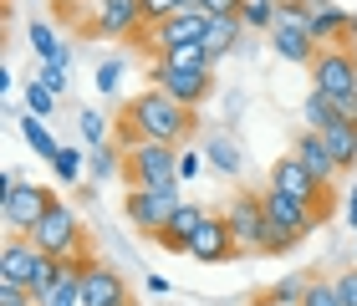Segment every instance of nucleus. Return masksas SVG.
<instances>
[{
    "label": "nucleus",
    "mask_w": 357,
    "mask_h": 306,
    "mask_svg": "<svg viewBox=\"0 0 357 306\" xmlns=\"http://www.w3.org/2000/svg\"><path fill=\"white\" fill-rule=\"evenodd\" d=\"M204 215H209L204 204H194V199H184V204H178L174 215H169V224H164V230H158L153 240H158V245H164V250H184V255H189V240L199 235V224H204Z\"/></svg>",
    "instance_id": "dca6fc26"
},
{
    "label": "nucleus",
    "mask_w": 357,
    "mask_h": 306,
    "mask_svg": "<svg viewBox=\"0 0 357 306\" xmlns=\"http://www.w3.org/2000/svg\"><path fill=\"white\" fill-rule=\"evenodd\" d=\"M321 143L332 148V158L342 164V174H352V169H357V123H347V118L327 123V128H321Z\"/></svg>",
    "instance_id": "6ab92c4d"
},
{
    "label": "nucleus",
    "mask_w": 357,
    "mask_h": 306,
    "mask_svg": "<svg viewBox=\"0 0 357 306\" xmlns=\"http://www.w3.org/2000/svg\"><path fill=\"white\" fill-rule=\"evenodd\" d=\"M52 189L46 184H26V179H15L6 189V199H0V220H6V230L10 235H31V224H36L46 209H52Z\"/></svg>",
    "instance_id": "9d476101"
},
{
    "label": "nucleus",
    "mask_w": 357,
    "mask_h": 306,
    "mask_svg": "<svg viewBox=\"0 0 357 306\" xmlns=\"http://www.w3.org/2000/svg\"><path fill=\"white\" fill-rule=\"evenodd\" d=\"M82 138L92 143V148H102V138H107V118L97 107H82Z\"/></svg>",
    "instance_id": "473e14b6"
},
{
    "label": "nucleus",
    "mask_w": 357,
    "mask_h": 306,
    "mask_svg": "<svg viewBox=\"0 0 357 306\" xmlns=\"http://www.w3.org/2000/svg\"><path fill=\"white\" fill-rule=\"evenodd\" d=\"M301 6H306V10H312V15H321V10H332V6H337V0H301Z\"/></svg>",
    "instance_id": "79ce46f5"
},
{
    "label": "nucleus",
    "mask_w": 357,
    "mask_h": 306,
    "mask_svg": "<svg viewBox=\"0 0 357 306\" xmlns=\"http://www.w3.org/2000/svg\"><path fill=\"white\" fill-rule=\"evenodd\" d=\"M194 174H199V153L178 148V184H184V179H194Z\"/></svg>",
    "instance_id": "4c0bfd02"
},
{
    "label": "nucleus",
    "mask_w": 357,
    "mask_h": 306,
    "mask_svg": "<svg viewBox=\"0 0 357 306\" xmlns=\"http://www.w3.org/2000/svg\"><path fill=\"white\" fill-rule=\"evenodd\" d=\"M158 61H169V67H178V72H209V67H215V56H209L204 41L174 46V52H158Z\"/></svg>",
    "instance_id": "412c9836"
},
{
    "label": "nucleus",
    "mask_w": 357,
    "mask_h": 306,
    "mask_svg": "<svg viewBox=\"0 0 357 306\" xmlns=\"http://www.w3.org/2000/svg\"><path fill=\"white\" fill-rule=\"evenodd\" d=\"M118 82H123V67L118 61H102L97 67V92H118Z\"/></svg>",
    "instance_id": "e433bc0d"
},
{
    "label": "nucleus",
    "mask_w": 357,
    "mask_h": 306,
    "mask_svg": "<svg viewBox=\"0 0 357 306\" xmlns=\"http://www.w3.org/2000/svg\"><path fill=\"white\" fill-rule=\"evenodd\" d=\"M67 6H82V0H67Z\"/></svg>",
    "instance_id": "a18cd8bd"
},
{
    "label": "nucleus",
    "mask_w": 357,
    "mask_h": 306,
    "mask_svg": "<svg viewBox=\"0 0 357 306\" xmlns=\"http://www.w3.org/2000/svg\"><path fill=\"white\" fill-rule=\"evenodd\" d=\"M235 255H245V250H240L230 220L209 209L204 224H199V235L189 240V261H199V266H225V261H235Z\"/></svg>",
    "instance_id": "ddd939ff"
},
{
    "label": "nucleus",
    "mask_w": 357,
    "mask_h": 306,
    "mask_svg": "<svg viewBox=\"0 0 357 306\" xmlns=\"http://www.w3.org/2000/svg\"><path fill=\"white\" fill-rule=\"evenodd\" d=\"M291 153H296V158H301V164H306V169L317 174L321 184H332L337 174H342V164H337V158H332V148H327V143H321V133H312V128H306V133L296 138V148H291Z\"/></svg>",
    "instance_id": "f3484780"
},
{
    "label": "nucleus",
    "mask_w": 357,
    "mask_h": 306,
    "mask_svg": "<svg viewBox=\"0 0 357 306\" xmlns=\"http://www.w3.org/2000/svg\"><path fill=\"white\" fill-rule=\"evenodd\" d=\"M347 220H352V230H357V189H347Z\"/></svg>",
    "instance_id": "37998d69"
},
{
    "label": "nucleus",
    "mask_w": 357,
    "mask_h": 306,
    "mask_svg": "<svg viewBox=\"0 0 357 306\" xmlns=\"http://www.w3.org/2000/svg\"><path fill=\"white\" fill-rule=\"evenodd\" d=\"M220 215L230 220V230H235V240H240L245 255H266L271 250V220H266L261 189H240V194H230Z\"/></svg>",
    "instance_id": "423d86ee"
},
{
    "label": "nucleus",
    "mask_w": 357,
    "mask_h": 306,
    "mask_svg": "<svg viewBox=\"0 0 357 306\" xmlns=\"http://www.w3.org/2000/svg\"><path fill=\"white\" fill-rule=\"evenodd\" d=\"M194 6H204V0H143V21L158 26V21H169L174 10H194Z\"/></svg>",
    "instance_id": "c756f323"
},
{
    "label": "nucleus",
    "mask_w": 357,
    "mask_h": 306,
    "mask_svg": "<svg viewBox=\"0 0 357 306\" xmlns=\"http://www.w3.org/2000/svg\"><path fill=\"white\" fill-rule=\"evenodd\" d=\"M240 21H245V31H275V0H245Z\"/></svg>",
    "instance_id": "cd10ccee"
},
{
    "label": "nucleus",
    "mask_w": 357,
    "mask_h": 306,
    "mask_svg": "<svg viewBox=\"0 0 357 306\" xmlns=\"http://www.w3.org/2000/svg\"><path fill=\"white\" fill-rule=\"evenodd\" d=\"M275 26L281 31H306V36H312V10H306L301 0H275Z\"/></svg>",
    "instance_id": "bb28decb"
},
{
    "label": "nucleus",
    "mask_w": 357,
    "mask_h": 306,
    "mask_svg": "<svg viewBox=\"0 0 357 306\" xmlns=\"http://www.w3.org/2000/svg\"><path fill=\"white\" fill-rule=\"evenodd\" d=\"M261 204H266V220H271V250L266 255H286V250H296L306 235H317L321 220L312 204H301V199H291V194H281V189H261Z\"/></svg>",
    "instance_id": "f03ea898"
},
{
    "label": "nucleus",
    "mask_w": 357,
    "mask_h": 306,
    "mask_svg": "<svg viewBox=\"0 0 357 306\" xmlns=\"http://www.w3.org/2000/svg\"><path fill=\"white\" fill-rule=\"evenodd\" d=\"M337 118H347V123H357V92H352V98H337Z\"/></svg>",
    "instance_id": "a19ab883"
},
{
    "label": "nucleus",
    "mask_w": 357,
    "mask_h": 306,
    "mask_svg": "<svg viewBox=\"0 0 357 306\" xmlns=\"http://www.w3.org/2000/svg\"><path fill=\"white\" fill-rule=\"evenodd\" d=\"M31 240H36V250H46L52 261L87 255V230H82V220H77V209L67 199H52V209L31 224Z\"/></svg>",
    "instance_id": "20e7f679"
},
{
    "label": "nucleus",
    "mask_w": 357,
    "mask_h": 306,
    "mask_svg": "<svg viewBox=\"0 0 357 306\" xmlns=\"http://www.w3.org/2000/svg\"><path fill=\"white\" fill-rule=\"evenodd\" d=\"M337 291H342L347 306H357V270H342V276H337Z\"/></svg>",
    "instance_id": "58836bf2"
},
{
    "label": "nucleus",
    "mask_w": 357,
    "mask_h": 306,
    "mask_svg": "<svg viewBox=\"0 0 357 306\" xmlns=\"http://www.w3.org/2000/svg\"><path fill=\"white\" fill-rule=\"evenodd\" d=\"M87 169H92V179H112V174H123V164L112 158V148H92Z\"/></svg>",
    "instance_id": "72a5a7b5"
},
{
    "label": "nucleus",
    "mask_w": 357,
    "mask_h": 306,
    "mask_svg": "<svg viewBox=\"0 0 357 306\" xmlns=\"http://www.w3.org/2000/svg\"><path fill=\"white\" fill-rule=\"evenodd\" d=\"M209 15L204 6H194V10H174L169 21H158L153 26V46L158 52H174V46H189V41H204L209 36Z\"/></svg>",
    "instance_id": "2eb2a0df"
},
{
    "label": "nucleus",
    "mask_w": 357,
    "mask_h": 306,
    "mask_svg": "<svg viewBox=\"0 0 357 306\" xmlns=\"http://www.w3.org/2000/svg\"><path fill=\"white\" fill-rule=\"evenodd\" d=\"M178 204H184V194H178V179H174V184H158V189H128L123 215L138 235H158Z\"/></svg>",
    "instance_id": "6e6552de"
},
{
    "label": "nucleus",
    "mask_w": 357,
    "mask_h": 306,
    "mask_svg": "<svg viewBox=\"0 0 357 306\" xmlns=\"http://www.w3.org/2000/svg\"><path fill=\"white\" fill-rule=\"evenodd\" d=\"M271 189H281V194L291 199H301V204H312L321 220H332V209H337V194H332V184H321L312 169L301 164L296 153H281L271 164Z\"/></svg>",
    "instance_id": "39448f33"
},
{
    "label": "nucleus",
    "mask_w": 357,
    "mask_h": 306,
    "mask_svg": "<svg viewBox=\"0 0 357 306\" xmlns=\"http://www.w3.org/2000/svg\"><path fill=\"white\" fill-rule=\"evenodd\" d=\"M41 82L52 92H67V67H61V61H41Z\"/></svg>",
    "instance_id": "c9c22d12"
},
{
    "label": "nucleus",
    "mask_w": 357,
    "mask_h": 306,
    "mask_svg": "<svg viewBox=\"0 0 357 306\" xmlns=\"http://www.w3.org/2000/svg\"><path fill=\"white\" fill-rule=\"evenodd\" d=\"M271 52L281 56V61H296V67H312L321 46H317L312 36H306V31H281V26H275V31H271Z\"/></svg>",
    "instance_id": "a211bd4d"
},
{
    "label": "nucleus",
    "mask_w": 357,
    "mask_h": 306,
    "mask_svg": "<svg viewBox=\"0 0 357 306\" xmlns=\"http://www.w3.org/2000/svg\"><path fill=\"white\" fill-rule=\"evenodd\" d=\"M0 306H36V291H26L15 281H0Z\"/></svg>",
    "instance_id": "f704fd0d"
},
{
    "label": "nucleus",
    "mask_w": 357,
    "mask_h": 306,
    "mask_svg": "<svg viewBox=\"0 0 357 306\" xmlns=\"http://www.w3.org/2000/svg\"><path fill=\"white\" fill-rule=\"evenodd\" d=\"M21 133H26L31 148H36V158H46V164H52V158L61 153V143L46 133V118H36V112H26V118H21Z\"/></svg>",
    "instance_id": "4be33fe9"
},
{
    "label": "nucleus",
    "mask_w": 357,
    "mask_h": 306,
    "mask_svg": "<svg viewBox=\"0 0 357 306\" xmlns=\"http://www.w3.org/2000/svg\"><path fill=\"white\" fill-rule=\"evenodd\" d=\"M204 153H209V164H215L220 174H240V158H245V153L235 148V138H225V133L209 138V143H204Z\"/></svg>",
    "instance_id": "393cba45"
},
{
    "label": "nucleus",
    "mask_w": 357,
    "mask_h": 306,
    "mask_svg": "<svg viewBox=\"0 0 357 306\" xmlns=\"http://www.w3.org/2000/svg\"><path fill=\"white\" fill-rule=\"evenodd\" d=\"M240 36H245V21H240V15H215V21H209V36H204V46H209V56H230L235 46H240Z\"/></svg>",
    "instance_id": "aec40b11"
},
{
    "label": "nucleus",
    "mask_w": 357,
    "mask_h": 306,
    "mask_svg": "<svg viewBox=\"0 0 357 306\" xmlns=\"http://www.w3.org/2000/svg\"><path fill=\"white\" fill-rule=\"evenodd\" d=\"M133 296H128V281L118 266L107 261H87V276H82V306H128Z\"/></svg>",
    "instance_id": "4468645a"
},
{
    "label": "nucleus",
    "mask_w": 357,
    "mask_h": 306,
    "mask_svg": "<svg viewBox=\"0 0 357 306\" xmlns=\"http://www.w3.org/2000/svg\"><path fill=\"white\" fill-rule=\"evenodd\" d=\"M306 276H312V270H301V276H286V281H275L271 286V301H286V306H301V296H306Z\"/></svg>",
    "instance_id": "7c9ffc66"
},
{
    "label": "nucleus",
    "mask_w": 357,
    "mask_h": 306,
    "mask_svg": "<svg viewBox=\"0 0 357 306\" xmlns=\"http://www.w3.org/2000/svg\"><path fill=\"white\" fill-rule=\"evenodd\" d=\"M26 107H31V112H36V118H52V107H56V92H52V87H46V82H41V77H36V82H31V87H26Z\"/></svg>",
    "instance_id": "2f4dec72"
},
{
    "label": "nucleus",
    "mask_w": 357,
    "mask_h": 306,
    "mask_svg": "<svg viewBox=\"0 0 357 306\" xmlns=\"http://www.w3.org/2000/svg\"><path fill=\"white\" fill-rule=\"evenodd\" d=\"M250 306H286V301H271V296H266V291H261V296H255V301H250Z\"/></svg>",
    "instance_id": "c03bdc74"
},
{
    "label": "nucleus",
    "mask_w": 357,
    "mask_h": 306,
    "mask_svg": "<svg viewBox=\"0 0 357 306\" xmlns=\"http://www.w3.org/2000/svg\"><path fill=\"white\" fill-rule=\"evenodd\" d=\"M306 128H312V133H321V128H327V123H337V102L327 98V92H317L312 87V98H306Z\"/></svg>",
    "instance_id": "a878e982"
},
{
    "label": "nucleus",
    "mask_w": 357,
    "mask_h": 306,
    "mask_svg": "<svg viewBox=\"0 0 357 306\" xmlns=\"http://www.w3.org/2000/svg\"><path fill=\"white\" fill-rule=\"evenodd\" d=\"M31 52H36L41 61H61V67H67V56H72L67 46L56 41V31L46 26V21H36V26H31Z\"/></svg>",
    "instance_id": "5701e85b"
},
{
    "label": "nucleus",
    "mask_w": 357,
    "mask_h": 306,
    "mask_svg": "<svg viewBox=\"0 0 357 306\" xmlns=\"http://www.w3.org/2000/svg\"><path fill=\"white\" fill-rule=\"evenodd\" d=\"M312 82L317 92H327V98H352L357 92V46L352 41H332V46H321L317 61H312Z\"/></svg>",
    "instance_id": "1a4fd4ad"
},
{
    "label": "nucleus",
    "mask_w": 357,
    "mask_h": 306,
    "mask_svg": "<svg viewBox=\"0 0 357 306\" xmlns=\"http://www.w3.org/2000/svg\"><path fill=\"white\" fill-rule=\"evenodd\" d=\"M118 138L133 148V143H174V148H184L194 138V107H178L169 92H138V98H128L123 112H118Z\"/></svg>",
    "instance_id": "f257e3e1"
},
{
    "label": "nucleus",
    "mask_w": 357,
    "mask_h": 306,
    "mask_svg": "<svg viewBox=\"0 0 357 306\" xmlns=\"http://www.w3.org/2000/svg\"><path fill=\"white\" fill-rule=\"evenodd\" d=\"M149 77H153L158 92H169L178 107H194V112H199L209 102V92H215V72H178V67H169V61H153Z\"/></svg>",
    "instance_id": "f8f14e48"
},
{
    "label": "nucleus",
    "mask_w": 357,
    "mask_h": 306,
    "mask_svg": "<svg viewBox=\"0 0 357 306\" xmlns=\"http://www.w3.org/2000/svg\"><path fill=\"white\" fill-rule=\"evenodd\" d=\"M56 270H61V261L36 250L31 235H6V245H0V281H15V286H26V291L46 296V286L56 281Z\"/></svg>",
    "instance_id": "7ed1b4c3"
},
{
    "label": "nucleus",
    "mask_w": 357,
    "mask_h": 306,
    "mask_svg": "<svg viewBox=\"0 0 357 306\" xmlns=\"http://www.w3.org/2000/svg\"><path fill=\"white\" fill-rule=\"evenodd\" d=\"M301 306H347L342 301V291H337V276H306V296H301Z\"/></svg>",
    "instance_id": "b1692460"
},
{
    "label": "nucleus",
    "mask_w": 357,
    "mask_h": 306,
    "mask_svg": "<svg viewBox=\"0 0 357 306\" xmlns=\"http://www.w3.org/2000/svg\"><path fill=\"white\" fill-rule=\"evenodd\" d=\"M123 179L128 189H158L178 179V148L174 143H133L123 153Z\"/></svg>",
    "instance_id": "0eeeda50"
},
{
    "label": "nucleus",
    "mask_w": 357,
    "mask_h": 306,
    "mask_svg": "<svg viewBox=\"0 0 357 306\" xmlns=\"http://www.w3.org/2000/svg\"><path fill=\"white\" fill-rule=\"evenodd\" d=\"M240 6H245V0H204L209 15H240Z\"/></svg>",
    "instance_id": "ea45409f"
},
{
    "label": "nucleus",
    "mask_w": 357,
    "mask_h": 306,
    "mask_svg": "<svg viewBox=\"0 0 357 306\" xmlns=\"http://www.w3.org/2000/svg\"><path fill=\"white\" fill-rule=\"evenodd\" d=\"M52 169H56L61 184H77V179H82V169H87V153H77V148H67V143H61V153L52 158Z\"/></svg>",
    "instance_id": "c85d7f7f"
},
{
    "label": "nucleus",
    "mask_w": 357,
    "mask_h": 306,
    "mask_svg": "<svg viewBox=\"0 0 357 306\" xmlns=\"http://www.w3.org/2000/svg\"><path fill=\"white\" fill-rule=\"evenodd\" d=\"M143 26H149V21H143V0H92V15H87L82 36H123V41H138Z\"/></svg>",
    "instance_id": "9b49d317"
}]
</instances>
